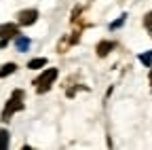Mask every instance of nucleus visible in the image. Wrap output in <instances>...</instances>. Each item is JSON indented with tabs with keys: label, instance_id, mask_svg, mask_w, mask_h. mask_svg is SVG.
I'll return each mask as SVG.
<instances>
[{
	"label": "nucleus",
	"instance_id": "obj_4",
	"mask_svg": "<svg viewBox=\"0 0 152 150\" xmlns=\"http://www.w3.org/2000/svg\"><path fill=\"white\" fill-rule=\"evenodd\" d=\"M17 34H19V26L17 23H2V26H0V40L15 38Z\"/></svg>",
	"mask_w": 152,
	"mask_h": 150
},
{
	"label": "nucleus",
	"instance_id": "obj_7",
	"mask_svg": "<svg viewBox=\"0 0 152 150\" xmlns=\"http://www.w3.org/2000/svg\"><path fill=\"white\" fill-rule=\"evenodd\" d=\"M15 70H17V66H15L13 61H11V64H4L2 68H0V78H4V76H9V74H13Z\"/></svg>",
	"mask_w": 152,
	"mask_h": 150
},
{
	"label": "nucleus",
	"instance_id": "obj_1",
	"mask_svg": "<svg viewBox=\"0 0 152 150\" xmlns=\"http://www.w3.org/2000/svg\"><path fill=\"white\" fill-rule=\"evenodd\" d=\"M23 100H26V93H23L21 89H15V91L11 93V97H9V102H7V106H4V110H2V121H4V123L11 121L13 114H17V112H21V110L26 108Z\"/></svg>",
	"mask_w": 152,
	"mask_h": 150
},
{
	"label": "nucleus",
	"instance_id": "obj_9",
	"mask_svg": "<svg viewBox=\"0 0 152 150\" xmlns=\"http://www.w3.org/2000/svg\"><path fill=\"white\" fill-rule=\"evenodd\" d=\"M42 66H47V59H45V57H38V59H32V61L28 64V68H30V70H38V68H42Z\"/></svg>",
	"mask_w": 152,
	"mask_h": 150
},
{
	"label": "nucleus",
	"instance_id": "obj_10",
	"mask_svg": "<svg viewBox=\"0 0 152 150\" xmlns=\"http://www.w3.org/2000/svg\"><path fill=\"white\" fill-rule=\"evenodd\" d=\"M144 28L148 30L150 38H152V11H150V13H146V17H144Z\"/></svg>",
	"mask_w": 152,
	"mask_h": 150
},
{
	"label": "nucleus",
	"instance_id": "obj_12",
	"mask_svg": "<svg viewBox=\"0 0 152 150\" xmlns=\"http://www.w3.org/2000/svg\"><path fill=\"white\" fill-rule=\"evenodd\" d=\"M125 21H127V15H121V19H116V21H112V23H110V30H116V28H121Z\"/></svg>",
	"mask_w": 152,
	"mask_h": 150
},
{
	"label": "nucleus",
	"instance_id": "obj_3",
	"mask_svg": "<svg viewBox=\"0 0 152 150\" xmlns=\"http://www.w3.org/2000/svg\"><path fill=\"white\" fill-rule=\"evenodd\" d=\"M36 19H38V11L36 9L19 11V15H17V23L19 26H32V23H36Z\"/></svg>",
	"mask_w": 152,
	"mask_h": 150
},
{
	"label": "nucleus",
	"instance_id": "obj_6",
	"mask_svg": "<svg viewBox=\"0 0 152 150\" xmlns=\"http://www.w3.org/2000/svg\"><path fill=\"white\" fill-rule=\"evenodd\" d=\"M15 45H17V51H28L30 49V38H26V36H15Z\"/></svg>",
	"mask_w": 152,
	"mask_h": 150
},
{
	"label": "nucleus",
	"instance_id": "obj_11",
	"mask_svg": "<svg viewBox=\"0 0 152 150\" xmlns=\"http://www.w3.org/2000/svg\"><path fill=\"white\" fill-rule=\"evenodd\" d=\"M140 61H142L144 66L152 68V51H150V53H144V55H140Z\"/></svg>",
	"mask_w": 152,
	"mask_h": 150
},
{
	"label": "nucleus",
	"instance_id": "obj_5",
	"mask_svg": "<svg viewBox=\"0 0 152 150\" xmlns=\"http://www.w3.org/2000/svg\"><path fill=\"white\" fill-rule=\"evenodd\" d=\"M114 47H116V42H112V40H102L97 47H95V51H97L99 57H106V55H108Z\"/></svg>",
	"mask_w": 152,
	"mask_h": 150
},
{
	"label": "nucleus",
	"instance_id": "obj_8",
	"mask_svg": "<svg viewBox=\"0 0 152 150\" xmlns=\"http://www.w3.org/2000/svg\"><path fill=\"white\" fill-rule=\"evenodd\" d=\"M7 148H9V131L0 129V150H7Z\"/></svg>",
	"mask_w": 152,
	"mask_h": 150
},
{
	"label": "nucleus",
	"instance_id": "obj_13",
	"mask_svg": "<svg viewBox=\"0 0 152 150\" xmlns=\"http://www.w3.org/2000/svg\"><path fill=\"white\" fill-rule=\"evenodd\" d=\"M148 80H150V89H152V70L148 72Z\"/></svg>",
	"mask_w": 152,
	"mask_h": 150
},
{
	"label": "nucleus",
	"instance_id": "obj_2",
	"mask_svg": "<svg viewBox=\"0 0 152 150\" xmlns=\"http://www.w3.org/2000/svg\"><path fill=\"white\" fill-rule=\"evenodd\" d=\"M57 68H49V70H45L40 76H38L36 80H34V87H36V93H47L51 87H53V83H55V78H57Z\"/></svg>",
	"mask_w": 152,
	"mask_h": 150
}]
</instances>
